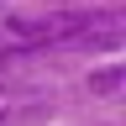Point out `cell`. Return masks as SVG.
Segmentation results:
<instances>
[{"instance_id": "1", "label": "cell", "mask_w": 126, "mask_h": 126, "mask_svg": "<svg viewBox=\"0 0 126 126\" xmlns=\"http://www.w3.org/2000/svg\"><path fill=\"white\" fill-rule=\"evenodd\" d=\"M116 5H58V11H11L0 37L16 47H53V53H110L121 47Z\"/></svg>"}, {"instance_id": "2", "label": "cell", "mask_w": 126, "mask_h": 126, "mask_svg": "<svg viewBox=\"0 0 126 126\" xmlns=\"http://www.w3.org/2000/svg\"><path fill=\"white\" fill-rule=\"evenodd\" d=\"M58 110L53 89H42L32 74H5L0 79V126H37Z\"/></svg>"}, {"instance_id": "3", "label": "cell", "mask_w": 126, "mask_h": 126, "mask_svg": "<svg viewBox=\"0 0 126 126\" xmlns=\"http://www.w3.org/2000/svg\"><path fill=\"white\" fill-rule=\"evenodd\" d=\"M84 84H89V94H105V100H110V94H121V68L110 63V68H100V74H89Z\"/></svg>"}, {"instance_id": "4", "label": "cell", "mask_w": 126, "mask_h": 126, "mask_svg": "<svg viewBox=\"0 0 126 126\" xmlns=\"http://www.w3.org/2000/svg\"><path fill=\"white\" fill-rule=\"evenodd\" d=\"M84 5H110V0H84Z\"/></svg>"}, {"instance_id": "5", "label": "cell", "mask_w": 126, "mask_h": 126, "mask_svg": "<svg viewBox=\"0 0 126 126\" xmlns=\"http://www.w3.org/2000/svg\"><path fill=\"white\" fill-rule=\"evenodd\" d=\"M0 5H5V0H0Z\"/></svg>"}]
</instances>
